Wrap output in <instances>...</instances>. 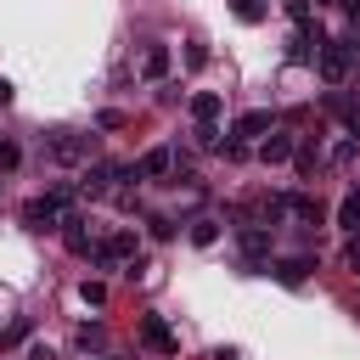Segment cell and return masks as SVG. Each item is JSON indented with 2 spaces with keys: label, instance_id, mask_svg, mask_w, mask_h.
<instances>
[{
  "label": "cell",
  "instance_id": "obj_20",
  "mask_svg": "<svg viewBox=\"0 0 360 360\" xmlns=\"http://www.w3.org/2000/svg\"><path fill=\"white\" fill-rule=\"evenodd\" d=\"M146 231H152L158 242H169V236H174V219H163V214H152V219H146Z\"/></svg>",
  "mask_w": 360,
  "mask_h": 360
},
{
  "label": "cell",
  "instance_id": "obj_11",
  "mask_svg": "<svg viewBox=\"0 0 360 360\" xmlns=\"http://www.w3.org/2000/svg\"><path fill=\"white\" fill-rule=\"evenodd\" d=\"M219 107H225V101H219V90H197V96H191V118H197V124H214V118H219Z\"/></svg>",
  "mask_w": 360,
  "mask_h": 360
},
{
  "label": "cell",
  "instance_id": "obj_4",
  "mask_svg": "<svg viewBox=\"0 0 360 360\" xmlns=\"http://www.w3.org/2000/svg\"><path fill=\"white\" fill-rule=\"evenodd\" d=\"M236 242H242V259H248V270H253V264L270 253V231H264V225H242V231H236Z\"/></svg>",
  "mask_w": 360,
  "mask_h": 360
},
{
  "label": "cell",
  "instance_id": "obj_16",
  "mask_svg": "<svg viewBox=\"0 0 360 360\" xmlns=\"http://www.w3.org/2000/svg\"><path fill=\"white\" fill-rule=\"evenodd\" d=\"M191 242H197V248H214V242H219V225H214V219H191Z\"/></svg>",
  "mask_w": 360,
  "mask_h": 360
},
{
  "label": "cell",
  "instance_id": "obj_12",
  "mask_svg": "<svg viewBox=\"0 0 360 360\" xmlns=\"http://www.w3.org/2000/svg\"><path fill=\"white\" fill-rule=\"evenodd\" d=\"M287 214H298L304 225H321V214H326V208H321L315 197H304V191H292V197H287Z\"/></svg>",
  "mask_w": 360,
  "mask_h": 360
},
{
  "label": "cell",
  "instance_id": "obj_31",
  "mask_svg": "<svg viewBox=\"0 0 360 360\" xmlns=\"http://www.w3.org/2000/svg\"><path fill=\"white\" fill-rule=\"evenodd\" d=\"M107 360H112V354H107Z\"/></svg>",
  "mask_w": 360,
  "mask_h": 360
},
{
  "label": "cell",
  "instance_id": "obj_5",
  "mask_svg": "<svg viewBox=\"0 0 360 360\" xmlns=\"http://www.w3.org/2000/svg\"><path fill=\"white\" fill-rule=\"evenodd\" d=\"M309 270H315V259H309V253H292V259H281L270 276H276L281 287H304V281H309Z\"/></svg>",
  "mask_w": 360,
  "mask_h": 360
},
{
  "label": "cell",
  "instance_id": "obj_1",
  "mask_svg": "<svg viewBox=\"0 0 360 360\" xmlns=\"http://www.w3.org/2000/svg\"><path fill=\"white\" fill-rule=\"evenodd\" d=\"M354 62H360V39H354V34H343V39H326V45H321V56H315L321 79H332V84H343Z\"/></svg>",
  "mask_w": 360,
  "mask_h": 360
},
{
  "label": "cell",
  "instance_id": "obj_8",
  "mask_svg": "<svg viewBox=\"0 0 360 360\" xmlns=\"http://www.w3.org/2000/svg\"><path fill=\"white\" fill-rule=\"evenodd\" d=\"M135 169H141L146 180H163V174H174V152H169V146H152V152H146Z\"/></svg>",
  "mask_w": 360,
  "mask_h": 360
},
{
  "label": "cell",
  "instance_id": "obj_3",
  "mask_svg": "<svg viewBox=\"0 0 360 360\" xmlns=\"http://www.w3.org/2000/svg\"><path fill=\"white\" fill-rule=\"evenodd\" d=\"M90 259H96V264H118V259H135V231H112L107 242H96V248H90Z\"/></svg>",
  "mask_w": 360,
  "mask_h": 360
},
{
  "label": "cell",
  "instance_id": "obj_10",
  "mask_svg": "<svg viewBox=\"0 0 360 360\" xmlns=\"http://www.w3.org/2000/svg\"><path fill=\"white\" fill-rule=\"evenodd\" d=\"M169 62H174V56H169V45H146V51H141V73H146V79H163V73H169Z\"/></svg>",
  "mask_w": 360,
  "mask_h": 360
},
{
  "label": "cell",
  "instance_id": "obj_6",
  "mask_svg": "<svg viewBox=\"0 0 360 360\" xmlns=\"http://www.w3.org/2000/svg\"><path fill=\"white\" fill-rule=\"evenodd\" d=\"M276 129V118L264 112V107H253V112H242L236 124H231V135H242V141H259V135H270Z\"/></svg>",
  "mask_w": 360,
  "mask_h": 360
},
{
  "label": "cell",
  "instance_id": "obj_7",
  "mask_svg": "<svg viewBox=\"0 0 360 360\" xmlns=\"http://www.w3.org/2000/svg\"><path fill=\"white\" fill-rule=\"evenodd\" d=\"M51 158H56V163H79V158H90V135H56V141H51Z\"/></svg>",
  "mask_w": 360,
  "mask_h": 360
},
{
  "label": "cell",
  "instance_id": "obj_19",
  "mask_svg": "<svg viewBox=\"0 0 360 360\" xmlns=\"http://www.w3.org/2000/svg\"><path fill=\"white\" fill-rule=\"evenodd\" d=\"M17 163H22V146H17V141H6V135H0V169H17Z\"/></svg>",
  "mask_w": 360,
  "mask_h": 360
},
{
  "label": "cell",
  "instance_id": "obj_14",
  "mask_svg": "<svg viewBox=\"0 0 360 360\" xmlns=\"http://www.w3.org/2000/svg\"><path fill=\"white\" fill-rule=\"evenodd\" d=\"M338 225H343V231H360V191H349V197L338 202Z\"/></svg>",
  "mask_w": 360,
  "mask_h": 360
},
{
  "label": "cell",
  "instance_id": "obj_21",
  "mask_svg": "<svg viewBox=\"0 0 360 360\" xmlns=\"http://www.w3.org/2000/svg\"><path fill=\"white\" fill-rule=\"evenodd\" d=\"M79 298H84V304H96V309H101V304H107V287H101V281H84V287H79Z\"/></svg>",
  "mask_w": 360,
  "mask_h": 360
},
{
  "label": "cell",
  "instance_id": "obj_25",
  "mask_svg": "<svg viewBox=\"0 0 360 360\" xmlns=\"http://www.w3.org/2000/svg\"><path fill=\"white\" fill-rule=\"evenodd\" d=\"M186 68H208V51L202 45H186Z\"/></svg>",
  "mask_w": 360,
  "mask_h": 360
},
{
  "label": "cell",
  "instance_id": "obj_9",
  "mask_svg": "<svg viewBox=\"0 0 360 360\" xmlns=\"http://www.w3.org/2000/svg\"><path fill=\"white\" fill-rule=\"evenodd\" d=\"M292 152H298V146H292V135H276V129H270V135L259 141V158H264V163H287Z\"/></svg>",
  "mask_w": 360,
  "mask_h": 360
},
{
  "label": "cell",
  "instance_id": "obj_28",
  "mask_svg": "<svg viewBox=\"0 0 360 360\" xmlns=\"http://www.w3.org/2000/svg\"><path fill=\"white\" fill-rule=\"evenodd\" d=\"M0 107H11V79H0Z\"/></svg>",
  "mask_w": 360,
  "mask_h": 360
},
{
  "label": "cell",
  "instance_id": "obj_22",
  "mask_svg": "<svg viewBox=\"0 0 360 360\" xmlns=\"http://www.w3.org/2000/svg\"><path fill=\"white\" fill-rule=\"evenodd\" d=\"M287 17H292L298 28H309V0H287Z\"/></svg>",
  "mask_w": 360,
  "mask_h": 360
},
{
  "label": "cell",
  "instance_id": "obj_29",
  "mask_svg": "<svg viewBox=\"0 0 360 360\" xmlns=\"http://www.w3.org/2000/svg\"><path fill=\"white\" fill-rule=\"evenodd\" d=\"M349 135H360V107H354V118H349Z\"/></svg>",
  "mask_w": 360,
  "mask_h": 360
},
{
  "label": "cell",
  "instance_id": "obj_18",
  "mask_svg": "<svg viewBox=\"0 0 360 360\" xmlns=\"http://www.w3.org/2000/svg\"><path fill=\"white\" fill-rule=\"evenodd\" d=\"M292 163H298V174H315V163H321V152H315V146H298V152H292Z\"/></svg>",
  "mask_w": 360,
  "mask_h": 360
},
{
  "label": "cell",
  "instance_id": "obj_26",
  "mask_svg": "<svg viewBox=\"0 0 360 360\" xmlns=\"http://www.w3.org/2000/svg\"><path fill=\"white\" fill-rule=\"evenodd\" d=\"M197 146H219V129L214 124H197Z\"/></svg>",
  "mask_w": 360,
  "mask_h": 360
},
{
  "label": "cell",
  "instance_id": "obj_17",
  "mask_svg": "<svg viewBox=\"0 0 360 360\" xmlns=\"http://www.w3.org/2000/svg\"><path fill=\"white\" fill-rule=\"evenodd\" d=\"M326 112H338V118L349 124V118H354V101H349L343 90H332V96H326Z\"/></svg>",
  "mask_w": 360,
  "mask_h": 360
},
{
  "label": "cell",
  "instance_id": "obj_24",
  "mask_svg": "<svg viewBox=\"0 0 360 360\" xmlns=\"http://www.w3.org/2000/svg\"><path fill=\"white\" fill-rule=\"evenodd\" d=\"M79 349H101V326H79Z\"/></svg>",
  "mask_w": 360,
  "mask_h": 360
},
{
  "label": "cell",
  "instance_id": "obj_27",
  "mask_svg": "<svg viewBox=\"0 0 360 360\" xmlns=\"http://www.w3.org/2000/svg\"><path fill=\"white\" fill-rule=\"evenodd\" d=\"M349 264H354V270H360V231H354V236H349Z\"/></svg>",
  "mask_w": 360,
  "mask_h": 360
},
{
  "label": "cell",
  "instance_id": "obj_30",
  "mask_svg": "<svg viewBox=\"0 0 360 360\" xmlns=\"http://www.w3.org/2000/svg\"><path fill=\"white\" fill-rule=\"evenodd\" d=\"M326 6H343V11H349V6H360V0H326Z\"/></svg>",
  "mask_w": 360,
  "mask_h": 360
},
{
  "label": "cell",
  "instance_id": "obj_23",
  "mask_svg": "<svg viewBox=\"0 0 360 360\" xmlns=\"http://www.w3.org/2000/svg\"><path fill=\"white\" fill-rule=\"evenodd\" d=\"M96 129H124V112H118V107H107V112L96 118Z\"/></svg>",
  "mask_w": 360,
  "mask_h": 360
},
{
  "label": "cell",
  "instance_id": "obj_15",
  "mask_svg": "<svg viewBox=\"0 0 360 360\" xmlns=\"http://www.w3.org/2000/svg\"><path fill=\"white\" fill-rule=\"evenodd\" d=\"M231 17L236 22H264V0H231Z\"/></svg>",
  "mask_w": 360,
  "mask_h": 360
},
{
  "label": "cell",
  "instance_id": "obj_2",
  "mask_svg": "<svg viewBox=\"0 0 360 360\" xmlns=\"http://www.w3.org/2000/svg\"><path fill=\"white\" fill-rule=\"evenodd\" d=\"M141 343L158 349V354H174V349H180V338H174V326H169L163 315H141Z\"/></svg>",
  "mask_w": 360,
  "mask_h": 360
},
{
  "label": "cell",
  "instance_id": "obj_13",
  "mask_svg": "<svg viewBox=\"0 0 360 360\" xmlns=\"http://www.w3.org/2000/svg\"><path fill=\"white\" fill-rule=\"evenodd\" d=\"M62 242H68L73 253H90V236H84V219H79V214H62Z\"/></svg>",
  "mask_w": 360,
  "mask_h": 360
}]
</instances>
